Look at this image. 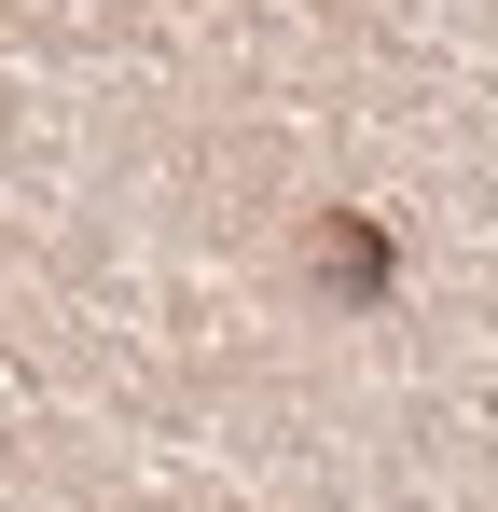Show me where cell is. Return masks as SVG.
<instances>
[{
  "mask_svg": "<svg viewBox=\"0 0 498 512\" xmlns=\"http://www.w3.org/2000/svg\"><path fill=\"white\" fill-rule=\"evenodd\" d=\"M319 277L332 291H388V236L374 222H319Z\"/></svg>",
  "mask_w": 498,
  "mask_h": 512,
  "instance_id": "cell-1",
  "label": "cell"
}]
</instances>
